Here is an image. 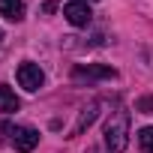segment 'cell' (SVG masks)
<instances>
[{
    "label": "cell",
    "instance_id": "obj_1",
    "mask_svg": "<svg viewBox=\"0 0 153 153\" xmlns=\"http://www.w3.org/2000/svg\"><path fill=\"white\" fill-rule=\"evenodd\" d=\"M126 144H129V117H126V111H117L105 123V147L111 153H123Z\"/></svg>",
    "mask_w": 153,
    "mask_h": 153
},
{
    "label": "cell",
    "instance_id": "obj_2",
    "mask_svg": "<svg viewBox=\"0 0 153 153\" xmlns=\"http://www.w3.org/2000/svg\"><path fill=\"white\" fill-rule=\"evenodd\" d=\"M63 15H66V21L75 24V27H87V24L93 21V12H90V6L84 3V0H72V3H66V6H63Z\"/></svg>",
    "mask_w": 153,
    "mask_h": 153
},
{
    "label": "cell",
    "instance_id": "obj_3",
    "mask_svg": "<svg viewBox=\"0 0 153 153\" xmlns=\"http://www.w3.org/2000/svg\"><path fill=\"white\" fill-rule=\"evenodd\" d=\"M42 81H45V75H42V69L36 66V63H21L18 66V84L24 87V90H39L42 87Z\"/></svg>",
    "mask_w": 153,
    "mask_h": 153
},
{
    "label": "cell",
    "instance_id": "obj_4",
    "mask_svg": "<svg viewBox=\"0 0 153 153\" xmlns=\"http://www.w3.org/2000/svg\"><path fill=\"white\" fill-rule=\"evenodd\" d=\"M99 108H102V102H99V99H93L90 105H84V108L78 111V120H75V126H72V135H69V138H75V135H81L84 129H90V126H93V120L99 117Z\"/></svg>",
    "mask_w": 153,
    "mask_h": 153
},
{
    "label": "cell",
    "instance_id": "obj_5",
    "mask_svg": "<svg viewBox=\"0 0 153 153\" xmlns=\"http://www.w3.org/2000/svg\"><path fill=\"white\" fill-rule=\"evenodd\" d=\"M12 144H15V150L30 153V150L39 144V132H36L33 126H18V129L12 132Z\"/></svg>",
    "mask_w": 153,
    "mask_h": 153
},
{
    "label": "cell",
    "instance_id": "obj_6",
    "mask_svg": "<svg viewBox=\"0 0 153 153\" xmlns=\"http://www.w3.org/2000/svg\"><path fill=\"white\" fill-rule=\"evenodd\" d=\"M114 69L111 66H78L75 69V81H99V78H114Z\"/></svg>",
    "mask_w": 153,
    "mask_h": 153
},
{
    "label": "cell",
    "instance_id": "obj_7",
    "mask_svg": "<svg viewBox=\"0 0 153 153\" xmlns=\"http://www.w3.org/2000/svg\"><path fill=\"white\" fill-rule=\"evenodd\" d=\"M0 15L9 21H21L24 18V3L21 0H0Z\"/></svg>",
    "mask_w": 153,
    "mask_h": 153
},
{
    "label": "cell",
    "instance_id": "obj_8",
    "mask_svg": "<svg viewBox=\"0 0 153 153\" xmlns=\"http://www.w3.org/2000/svg\"><path fill=\"white\" fill-rule=\"evenodd\" d=\"M18 96L6 87V84H0V111H3V114H12V111H18Z\"/></svg>",
    "mask_w": 153,
    "mask_h": 153
},
{
    "label": "cell",
    "instance_id": "obj_9",
    "mask_svg": "<svg viewBox=\"0 0 153 153\" xmlns=\"http://www.w3.org/2000/svg\"><path fill=\"white\" fill-rule=\"evenodd\" d=\"M138 147H141V153H153V126L138 129Z\"/></svg>",
    "mask_w": 153,
    "mask_h": 153
},
{
    "label": "cell",
    "instance_id": "obj_10",
    "mask_svg": "<svg viewBox=\"0 0 153 153\" xmlns=\"http://www.w3.org/2000/svg\"><path fill=\"white\" fill-rule=\"evenodd\" d=\"M135 111H141V114H153V96L138 99V102H135Z\"/></svg>",
    "mask_w": 153,
    "mask_h": 153
},
{
    "label": "cell",
    "instance_id": "obj_11",
    "mask_svg": "<svg viewBox=\"0 0 153 153\" xmlns=\"http://www.w3.org/2000/svg\"><path fill=\"white\" fill-rule=\"evenodd\" d=\"M54 9H57V3H54V0H48V3L42 6V12H54Z\"/></svg>",
    "mask_w": 153,
    "mask_h": 153
},
{
    "label": "cell",
    "instance_id": "obj_12",
    "mask_svg": "<svg viewBox=\"0 0 153 153\" xmlns=\"http://www.w3.org/2000/svg\"><path fill=\"white\" fill-rule=\"evenodd\" d=\"M87 153H99V150H96V147H90V150H87Z\"/></svg>",
    "mask_w": 153,
    "mask_h": 153
},
{
    "label": "cell",
    "instance_id": "obj_13",
    "mask_svg": "<svg viewBox=\"0 0 153 153\" xmlns=\"http://www.w3.org/2000/svg\"><path fill=\"white\" fill-rule=\"evenodd\" d=\"M0 42H3V30H0Z\"/></svg>",
    "mask_w": 153,
    "mask_h": 153
}]
</instances>
